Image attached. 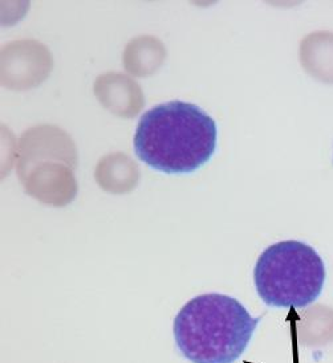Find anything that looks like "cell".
<instances>
[{"label": "cell", "mask_w": 333, "mask_h": 363, "mask_svg": "<svg viewBox=\"0 0 333 363\" xmlns=\"http://www.w3.org/2000/svg\"><path fill=\"white\" fill-rule=\"evenodd\" d=\"M261 318L221 293L194 297L174 320V340L192 363H235L247 350Z\"/></svg>", "instance_id": "7a4b0ae2"}, {"label": "cell", "mask_w": 333, "mask_h": 363, "mask_svg": "<svg viewBox=\"0 0 333 363\" xmlns=\"http://www.w3.org/2000/svg\"><path fill=\"white\" fill-rule=\"evenodd\" d=\"M218 128L210 114L192 102H163L145 111L134 134V152L155 172L192 174L217 152Z\"/></svg>", "instance_id": "6da1fadb"}, {"label": "cell", "mask_w": 333, "mask_h": 363, "mask_svg": "<svg viewBox=\"0 0 333 363\" xmlns=\"http://www.w3.org/2000/svg\"><path fill=\"white\" fill-rule=\"evenodd\" d=\"M325 277L322 256L310 244L297 240L270 245L253 268L256 292L271 308H307L320 297Z\"/></svg>", "instance_id": "3957f363"}]
</instances>
